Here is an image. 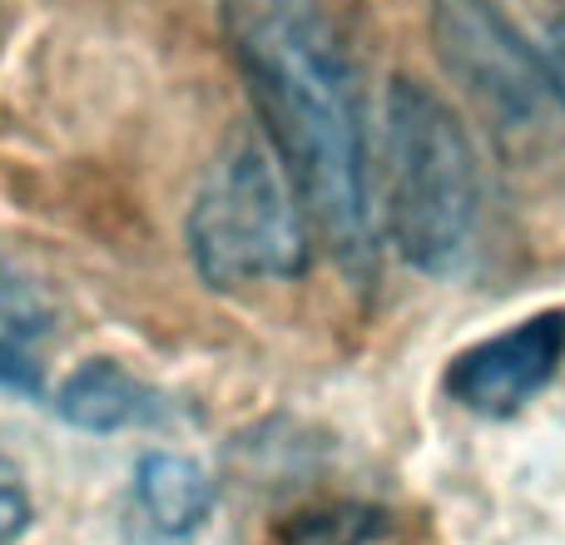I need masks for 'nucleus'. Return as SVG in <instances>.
Masks as SVG:
<instances>
[{"label": "nucleus", "instance_id": "obj_1", "mask_svg": "<svg viewBox=\"0 0 565 545\" xmlns=\"http://www.w3.org/2000/svg\"><path fill=\"white\" fill-rule=\"evenodd\" d=\"M228 60L268 149L288 169L312 234L332 258L367 278L372 244V145L367 65L352 0H218Z\"/></svg>", "mask_w": 565, "mask_h": 545}, {"label": "nucleus", "instance_id": "obj_2", "mask_svg": "<svg viewBox=\"0 0 565 545\" xmlns=\"http://www.w3.org/2000/svg\"><path fill=\"white\" fill-rule=\"evenodd\" d=\"M382 224L402 258L447 278L481 234V159L457 109L422 79H392L382 125Z\"/></svg>", "mask_w": 565, "mask_h": 545}, {"label": "nucleus", "instance_id": "obj_3", "mask_svg": "<svg viewBox=\"0 0 565 545\" xmlns=\"http://www.w3.org/2000/svg\"><path fill=\"white\" fill-rule=\"evenodd\" d=\"M308 214L288 169L258 139H228L209 159L184 218V248L214 292L282 282L308 268Z\"/></svg>", "mask_w": 565, "mask_h": 545}, {"label": "nucleus", "instance_id": "obj_4", "mask_svg": "<svg viewBox=\"0 0 565 545\" xmlns=\"http://www.w3.org/2000/svg\"><path fill=\"white\" fill-rule=\"evenodd\" d=\"M431 40L441 65L497 125H531L546 99L531 45V20L516 0H431Z\"/></svg>", "mask_w": 565, "mask_h": 545}, {"label": "nucleus", "instance_id": "obj_5", "mask_svg": "<svg viewBox=\"0 0 565 545\" xmlns=\"http://www.w3.org/2000/svg\"><path fill=\"white\" fill-rule=\"evenodd\" d=\"M565 367V308L531 312V318L511 322L507 332L461 348L447 362V397L461 412L487 421H507L526 412Z\"/></svg>", "mask_w": 565, "mask_h": 545}, {"label": "nucleus", "instance_id": "obj_6", "mask_svg": "<svg viewBox=\"0 0 565 545\" xmlns=\"http://www.w3.org/2000/svg\"><path fill=\"white\" fill-rule=\"evenodd\" d=\"M218 511V481L184 451H145L129 477V521L149 545L194 541Z\"/></svg>", "mask_w": 565, "mask_h": 545}, {"label": "nucleus", "instance_id": "obj_7", "mask_svg": "<svg viewBox=\"0 0 565 545\" xmlns=\"http://www.w3.org/2000/svg\"><path fill=\"white\" fill-rule=\"evenodd\" d=\"M60 421H70L75 431L89 437H115V431H154L169 427L179 417V407L154 387L149 377H139L135 367H125L119 357H89L60 382L55 392Z\"/></svg>", "mask_w": 565, "mask_h": 545}, {"label": "nucleus", "instance_id": "obj_8", "mask_svg": "<svg viewBox=\"0 0 565 545\" xmlns=\"http://www.w3.org/2000/svg\"><path fill=\"white\" fill-rule=\"evenodd\" d=\"M392 521L377 506H322V511H302L282 526V545H387Z\"/></svg>", "mask_w": 565, "mask_h": 545}, {"label": "nucleus", "instance_id": "obj_9", "mask_svg": "<svg viewBox=\"0 0 565 545\" xmlns=\"http://www.w3.org/2000/svg\"><path fill=\"white\" fill-rule=\"evenodd\" d=\"M531 45H536V70L541 85H546V99H556L565 109V6L531 20Z\"/></svg>", "mask_w": 565, "mask_h": 545}, {"label": "nucleus", "instance_id": "obj_10", "mask_svg": "<svg viewBox=\"0 0 565 545\" xmlns=\"http://www.w3.org/2000/svg\"><path fill=\"white\" fill-rule=\"evenodd\" d=\"M30 526H35V501H30L25 471L0 451V545H15Z\"/></svg>", "mask_w": 565, "mask_h": 545}, {"label": "nucleus", "instance_id": "obj_11", "mask_svg": "<svg viewBox=\"0 0 565 545\" xmlns=\"http://www.w3.org/2000/svg\"><path fill=\"white\" fill-rule=\"evenodd\" d=\"M0 392H40V367L10 332H0Z\"/></svg>", "mask_w": 565, "mask_h": 545}]
</instances>
